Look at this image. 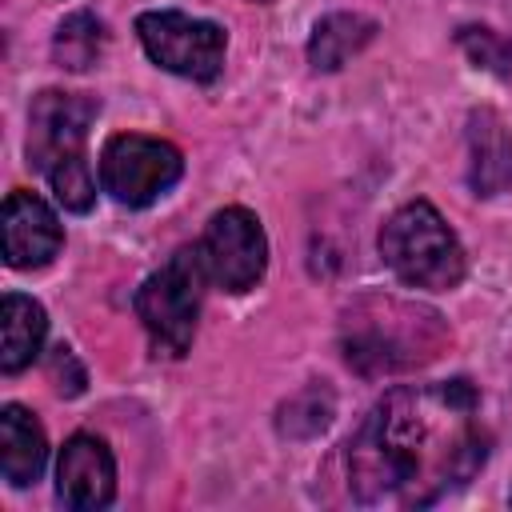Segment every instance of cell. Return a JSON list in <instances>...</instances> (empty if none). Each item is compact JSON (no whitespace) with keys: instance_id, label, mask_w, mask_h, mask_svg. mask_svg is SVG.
Here are the masks:
<instances>
[{"instance_id":"obj_1","label":"cell","mask_w":512,"mask_h":512,"mask_svg":"<svg viewBox=\"0 0 512 512\" xmlns=\"http://www.w3.org/2000/svg\"><path fill=\"white\" fill-rule=\"evenodd\" d=\"M476 404L480 396L468 380L384 392L348 440L352 496L360 504L420 508L472 480L488 460Z\"/></svg>"},{"instance_id":"obj_2","label":"cell","mask_w":512,"mask_h":512,"mask_svg":"<svg viewBox=\"0 0 512 512\" xmlns=\"http://www.w3.org/2000/svg\"><path fill=\"white\" fill-rule=\"evenodd\" d=\"M440 348L444 324L432 308L372 296L344 316V360L360 376H392L420 368Z\"/></svg>"},{"instance_id":"obj_3","label":"cell","mask_w":512,"mask_h":512,"mask_svg":"<svg viewBox=\"0 0 512 512\" xmlns=\"http://www.w3.org/2000/svg\"><path fill=\"white\" fill-rule=\"evenodd\" d=\"M380 256L412 288L448 292L464 280V248L428 200H412L388 216L380 228Z\"/></svg>"},{"instance_id":"obj_4","label":"cell","mask_w":512,"mask_h":512,"mask_svg":"<svg viewBox=\"0 0 512 512\" xmlns=\"http://www.w3.org/2000/svg\"><path fill=\"white\" fill-rule=\"evenodd\" d=\"M204 260L196 248H180L164 268H156L136 292V316L152 340L156 356H184L196 336L204 300Z\"/></svg>"},{"instance_id":"obj_5","label":"cell","mask_w":512,"mask_h":512,"mask_svg":"<svg viewBox=\"0 0 512 512\" xmlns=\"http://www.w3.org/2000/svg\"><path fill=\"white\" fill-rule=\"evenodd\" d=\"M184 172L176 144L144 132H120L100 152V184L124 208H148L160 200Z\"/></svg>"},{"instance_id":"obj_6","label":"cell","mask_w":512,"mask_h":512,"mask_svg":"<svg viewBox=\"0 0 512 512\" xmlns=\"http://www.w3.org/2000/svg\"><path fill=\"white\" fill-rule=\"evenodd\" d=\"M136 36L144 44V52L152 56V64H160L172 76L208 84L220 76L224 68V52H228V36L220 24L188 16V12H144L136 20Z\"/></svg>"},{"instance_id":"obj_7","label":"cell","mask_w":512,"mask_h":512,"mask_svg":"<svg viewBox=\"0 0 512 512\" xmlns=\"http://www.w3.org/2000/svg\"><path fill=\"white\" fill-rule=\"evenodd\" d=\"M196 252L204 260L208 280L220 284L224 292H248V288H256V280L268 268V236H264L260 220L248 208H240V204L220 208L208 220Z\"/></svg>"},{"instance_id":"obj_8","label":"cell","mask_w":512,"mask_h":512,"mask_svg":"<svg viewBox=\"0 0 512 512\" xmlns=\"http://www.w3.org/2000/svg\"><path fill=\"white\" fill-rule=\"evenodd\" d=\"M96 120V100L80 92H40L28 112V160L48 176L60 160L84 152L88 124Z\"/></svg>"},{"instance_id":"obj_9","label":"cell","mask_w":512,"mask_h":512,"mask_svg":"<svg viewBox=\"0 0 512 512\" xmlns=\"http://www.w3.org/2000/svg\"><path fill=\"white\" fill-rule=\"evenodd\" d=\"M56 496L64 500V508H76V512H96L112 504L116 460L100 436L76 432L64 440L56 460Z\"/></svg>"},{"instance_id":"obj_10","label":"cell","mask_w":512,"mask_h":512,"mask_svg":"<svg viewBox=\"0 0 512 512\" xmlns=\"http://www.w3.org/2000/svg\"><path fill=\"white\" fill-rule=\"evenodd\" d=\"M64 244L56 212L32 192H8L4 200V260L12 268H44Z\"/></svg>"},{"instance_id":"obj_11","label":"cell","mask_w":512,"mask_h":512,"mask_svg":"<svg viewBox=\"0 0 512 512\" xmlns=\"http://www.w3.org/2000/svg\"><path fill=\"white\" fill-rule=\"evenodd\" d=\"M468 184L476 196H500L512 184V132L492 108L468 116Z\"/></svg>"},{"instance_id":"obj_12","label":"cell","mask_w":512,"mask_h":512,"mask_svg":"<svg viewBox=\"0 0 512 512\" xmlns=\"http://www.w3.org/2000/svg\"><path fill=\"white\" fill-rule=\"evenodd\" d=\"M48 460V440L40 420L20 408V404H4L0 408V472L12 488H28L40 480Z\"/></svg>"},{"instance_id":"obj_13","label":"cell","mask_w":512,"mask_h":512,"mask_svg":"<svg viewBox=\"0 0 512 512\" xmlns=\"http://www.w3.org/2000/svg\"><path fill=\"white\" fill-rule=\"evenodd\" d=\"M48 336V316L44 308L24 296V292H8L4 308H0V368L12 376L20 368H28Z\"/></svg>"},{"instance_id":"obj_14","label":"cell","mask_w":512,"mask_h":512,"mask_svg":"<svg viewBox=\"0 0 512 512\" xmlns=\"http://www.w3.org/2000/svg\"><path fill=\"white\" fill-rule=\"evenodd\" d=\"M372 36H376V20H368L360 12H332L312 28L308 60L316 72H336L356 52H364L372 44Z\"/></svg>"},{"instance_id":"obj_15","label":"cell","mask_w":512,"mask_h":512,"mask_svg":"<svg viewBox=\"0 0 512 512\" xmlns=\"http://www.w3.org/2000/svg\"><path fill=\"white\" fill-rule=\"evenodd\" d=\"M100 52H104V24L92 12H76L56 28L52 56H56L60 68L84 72V68H92L100 60Z\"/></svg>"},{"instance_id":"obj_16","label":"cell","mask_w":512,"mask_h":512,"mask_svg":"<svg viewBox=\"0 0 512 512\" xmlns=\"http://www.w3.org/2000/svg\"><path fill=\"white\" fill-rule=\"evenodd\" d=\"M332 412H336V400H332V392L324 388V384H308L304 392H296L284 408H280V420H276V428L284 432V436H296V440H304V436H316V432H324L328 428V420H332Z\"/></svg>"},{"instance_id":"obj_17","label":"cell","mask_w":512,"mask_h":512,"mask_svg":"<svg viewBox=\"0 0 512 512\" xmlns=\"http://www.w3.org/2000/svg\"><path fill=\"white\" fill-rule=\"evenodd\" d=\"M456 44L464 48V56L476 68H484V72H492L500 80H512V40H504L500 32L468 24V28L456 32Z\"/></svg>"},{"instance_id":"obj_18","label":"cell","mask_w":512,"mask_h":512,"mask_svg":"<svg viewBox=\"0 0 512 512\" xmlns=\"http://www.w3.org/2000/svg\"><path fill=\"white\" fill-rule=\"evenodd\" d=\"M48 180H52L56 200H60L68 212H88V208L96 204V180H92V168H88L84 152L60 160V164L48 172Z\"/></svg>"},{"instance_id":"obj_19","label":"cell","mask_w":512,"mask_h":512,"mask_svg":"<svg viewBox=\"0 0 512 512\" xmlns=\"http://www.w3.org/2000/svg\"><path fill=\"white\" fill-rule=\"evenodd\" d=\"M260 4H268V0H260Z\"/></svg>"}]
</instances>
